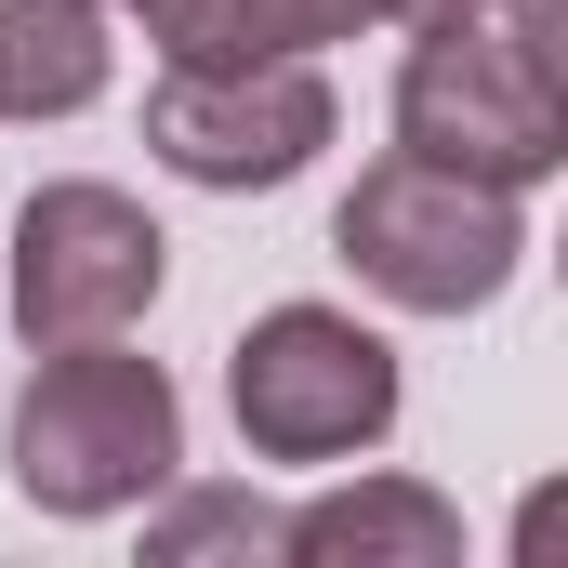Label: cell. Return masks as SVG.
<instances>
[{"label": "cell", "mask_w": 568, "mask_h": 568, "mask_svg": "<svg viewBox=\"0 0 568 568\" xmlns=\"http://www.w3.org/2000/svg\"><path fill=\"white\" fill-rule=\"evenodd\" d=\"M331 252L384 291V304H410V317H476V304H503L516 265H529V212H516V185H476V172L397 145V159H371L344 185Z\"/></svg>", "instance_id": "3957f363"}, {"label": "cell", "mask_w": 568, "mask_h": 568, "mask_svg": "<svg viewBox=\"0 0 568 568\" xmlns=\"http://www.w3.org/2000/svg\"><path fill=\"white\" fill-rule=\"evenodd\" d=\"M106 67V0H0V120H80Z\"/></svg>", "instance_id": "9c48e42d"}, {"label": "cell", "mask_w": 568, "mask_h": 568, "mask_svg": "<svg viewBox=\"0 0 568 568\" xmlns=\"http://www.w3.org/2000/svg\"><path fill=\"white\" fill-rule=\"evenodd\" d=\"M133 13H145V0H133Z\"/></svg>", "instance_id": "7c38bea8"}, {"label": "cell", "mask_w": 568, "mask_h": 568, "mask_svg": "<svg viewBox=\"0 0 568 568\" xmlns=\"http://www.w3.org/2000/svg\"><path fill=\"white\" fill-rule=\"evenodd\" d=\"M159 278H172V239L145 225V199L93 185V172L40 185V199L13 212V331H27V357H40V344H106V331H133L145 304H159Z\"/></svg>", "instance_id": "5b68a950"}, {"label": "cell", "mask_w": 568, "mask_h": 568, "mask_svg": "<svg viewBox=\"0 0 568 568\" xmlns=\"http://www.w3.org/2000/svg\"><path fill=\"white\" fill-rule=\"evenodd\" d=\"M145 145H159L185 185H212V199L291 185V172L331 145V80H317V53H265V67H159Z\"/></svg>", "instance_id": "8992f818"}, {"label": "cell", "mask_w": 568, "mask_h": 568, "mask_svg": "<svg viewBox=\"0 0 568 568\" xmlns=\"http://www.w3.org/2000/svg\"><path fill=\"white\" fill-rule=\"evenodd\" d=\"M384 27V0H145L159 67H265V53H317Z\"/></svg>", "instance_id": "ba28073f"}, {"label": "cell", "mask_w": 568, "mask_h": 568, "mask_svg": "<svg viewBox=\"0 0 568 568\" xmlns=\"http://www.w3.org/2000/svg\"><path fill=\"white\" fill-rule=\"evenodd\" d=\"M225 410L265 463H357L397 436V344L344 304H265L225 357Z\"/></svg>", "instance_id": "277c9868"}, {"label": "cell", "mask_w": 568, "mask_h": 568, "mask_svg": "<svg viewBox=\"0 0 568 568\" xmlns=\"http://www.w3.org/2000/svg\"><path fill=\"white\" fill-rule=\"evenodd\" d=\"M145 556L185 568V556H278V516L252 503V489H185L159 529H145Z\"/></svg>", "instance_id": "30bf717a"}, {"label": "cell", "mask_w": 568, "mask_h": 568, "mask_svg": "<svg viewBox=\"0 0 568 568\" xmlns=\"http://www.w3.org/2000/svg\"><path fill=\"white\" fill-rule=\"evenodd\" d=\"M278 556L291 568H449L463 556V516L436 503L424 476H357V489L278 516Z\"/></svg>", "instance_id": "52a82bcc"}, {"label": "cell", "mask_w": 568, "mask_h": 568, "mask_svg": "<svg viewBox=\"0 0 568 568\" xmlns=\"http://www.w3.org/2000/svg\"><path fill=\"white\" fill-rule=\"evenodd\" d=\"M556 27H568V0H476V13L410 27L397 145L529 199L568 159V53H556Z\"/></svg>", "instance_id": "6da1fadb"}, {"label": "cell", "mask_w": 568, "mask_h": 568, "mask_svg": "<svg viewBox=\"0 0 568 568\" xmlns=\"http://www.w3.org/2000/svg\"><path fill=\"white\" fill-rule=\"evenodd\" d=\"M13 489L40 516H133L185 476V397L159 357H120L106 344H40L27 397H13Z\"/></svg>", "instance_id": "7a4b0ae2"}, {"label": "cell", "mask_w": 568, "mask_h": 568, "mask_svg": "<svg viewBox=\"0 0 568 568\" xmlns=\"http://www.w3.org/2000/svg\"><path fill=\"white\" fill-rule=\"evenodd\" d=\"M436 13H476V0H384V27H436Z\"/></svg>", "instance_id": "8fae6325"}]
</instances>
